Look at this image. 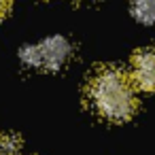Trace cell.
<instances>
[{"instance_id": "1", "label": "cell", "mask_w": 155, "mask_h": 155, "mask_svg": "<svg viewBox=\"0 0 155 155\" xmlns=\"http://www.w3.org/2000/svg\"><path fill=\"white\" fill-rule=\"evenodd\" d=\"M136 83L132 74L117 66L98 68L85 87L87 104L106 121H127L138 108Z\"/></svg>"}, {"instance_id": "2", "label": "cell", "mask_w": 155, "mask_h": 155, "mask_svg": "<svg viewBox=\"0 0 155 155\" xmlns=\"http://www.w3.org/2000/svg\"><path fill=\"white\" fill-rule=\"evenodd\" d=\"M21 62L30 68H43V70H60L64 68L72 58V45L64 36H51L38 45L24 47L19 53Z\"/></svg>"}, {"instance_id": "3", "label": "cell", "mask_w": 155, "mask_h": 155, "mask_svg": "<svg viewBox=\"0 0 155 155\" xmlns=\"http://www.w3.org/2000/svg\"><path fill=\"white\" fill-rule=\"evenodd\" d=\"M136 87L140 91L155 94V49H140L132 55L130 70Z\"/></svg>"}, {"instance_id": "4", "label": "cell", "mask_w": 155, "mask_h": 155, "mask_svg": "<svg viewBox=\"0 0 155 155\" xmlns=\"http://www.w3.org/2000/svg\"><path fill=\"white\" fill-rule=\"evenodd\" d=\"M130 11L140 24L155 26V0H130Z\"/></svg>"}, {"instance_id": "5", "label": "cell", "mask_w": 155, "mask_h": 155, "mask_svg": "<svg viewBox=\"0 0 155 155\" xmlns=\"http://www.w3.org/2000/svg\"><path fill=\"white\" fill-rule=\"evenodd\" d=\"M21 140L15 134H0V155H19Z\"/></svg>"}, {"instance_id": "6", "label": "cell", "mask_w": 155, "mask_h": 155, "mask_svg": "<svg viewBox=\"0 0 155 155\" xmlns=\"http://www.w3.org/2000/svg\"><path fill=\"white\" fill-rule=\"evenodd\" d=\"M11 11V0H0V19Z\"/></svg>"}]
</instances>
